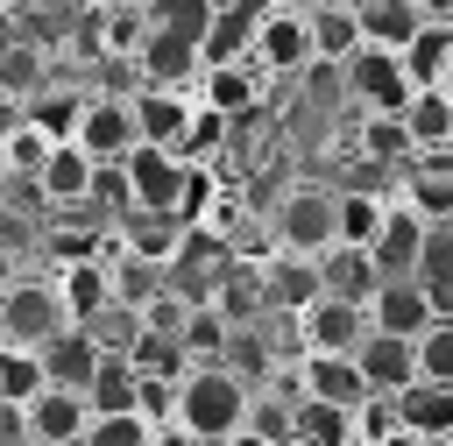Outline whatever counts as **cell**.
<instances>
[{"label": "cell", "instance_id": "obj_1", "mask_svg": "<svg viewBox=\"0 0 453 446\" xmlns=\"http://www.w3.org/2000/svg\"><path fill=\"white\" fill-rule=\"evenodd\" d=\"M248 396H255V389L234 382L226 368H184L163 432H184L191 446H226V439L248 425Z\"/></svg>", "mask_w": 453, "mask_h": 446}, {"label": "cell", "instance_id": "obj_2", "mask_svg": "<svg viewBox=\"0 0 453 446\" xmlns=\"http://www.w3.org/2000/svg\"><path fill=\"white\" fill-rule=\"evenodd\" d=\"M198 14H205V0L156 7V28L134 50V85H149V92H191L198 85Z\"/></svg>", "mask_w": 453, "mask_h": 446}, {"label": "cell", "instance_id": "obj_3", "mask_svg": "<svg viewBox=\"0 0 453 446\" xmlns=\"http://www.w3.org/2000/svg\"><path fill=\"white\" fill-rule=\"evenodd\" d=\"M64 326H71V319H64V297H57L50 276H7V283H0V347L42 354Z\"/></svg>", "mask_w": 453, "mask_h": 446}, {"label": "cell", "instance_id": "obj_4", "mask_svg": "<svg viewBox=\"0 0 453 446\" xmlns=\"http://www.w3.org/2000/svg\"><path fill=\"white\" fill-rule=\"evenodd\" d=\"M269 234H276V255L319 262L333 248V184H290L269 212Z\"/></svg>", "mask_w": 453, "mask_h": 446}, {"label": "cell", "instance_id": "obj_5", "mask_svg": "<svg viewBox=\"0 0 453 446\" xmlns=\"http://www.w3.org/2000/svg\"><path fill=\"white\" fill-rule=\"evenodd\" d=\"M248 64H255L262 78H304V71H311L304 7H283V0L255 7V50H248Z\"/></svg>", "mask_w": 453, "mask_h": 446}, {"label": "cell", "instance_id": "obj_6", "mask_svg": "<svg viewBox=\"0 0 453 446\" xmlns=\"http://www.w3.org/2000/svg\"><path fill=\"white\" fill-rule=\"evenodd\" d=\"M71 149H85V163H99V170H120V163L142 149L134 113H127V92H92V99H85V120H78V135H71Z\"/></svg>", "mask_w": 453, "mask_h": 446}, {"label": "cell", "instance_id": "obj_7", "mask_svg": "<svg viewBox=\"0 0 453 446\" xmlns=\"http://www.w3.org/2000/svg\"><path fill=\"white\" fill-rule=\"evenodd\" d=\"M127 113H134L142 149H163V156L184 163V142H191V127H198V99H191V92H149V85H134V92H127Z\"/></svg>", "mask_w": 453, "mask_h": 446}, {"label": "cell", "instance_id": "obj_8", "mask_svg": "<svg viewBox=\"0 0 453 446\" xmlns=\"http://www.w3.org/2000/svg\"><path fill=\"white\" fill-rule=\"evenodd\" d=\"M290 333H297V354H354V347L368 340V319H361V304H347V297H311V304L290 319Z\"/></svg>", "mask_w": 453, "mask_h": 446}, {"label": "cell", "instance_id": "obj_9", "mask_svg": "<svg viewBox=\"0 0 453 446\" xmlns=\"http://www.w3.org/2000/svg\"><path fill=\"white\" fill-rule=\"evenodd\" d=\"M290 375H297V396H304V404H326V411H361V404H375L368 382H361V368H354V354H297Z\"/></svg>", "mask_w": 453, "mask_h": 446}, {"label": "cell", "instance_id": "obj_10", "mask_svg": "<svg viewBox=\"0 0 453 446\" xmlns=\"http://www.w3.org/2000/svg\"><path fill=\"white\" fill-rule=\"evenodd\" d=\"M248 50H255V7L205 0V14H198V71H234V64H248Z\"/></svg>", "mask_w": 453, "mask_h": 446}, {"label": "cell", "instance_id": "obj_11", "mask_svg": "<svg viewBox=\"0 0 453 446\" xmlns=\"http://www.w3.org/2000/svg\"><path fill=\"white\" fill-rule=\"evenodd\" d=\"M120 177H127V205L134 212H177V198H184V177H191V163H177V156H163V149H134L127 163H120Z\"/></svg>", "mask_w": 453, "mask_h": 446}, {"label": "cell", "instance_id": "obj_12", "mask_svg": "<svg viewBox=\"0 0 453 446\" xmlns=\"http://www.w3.org/2000/svg\"><path fill=\"white\" fill-rule=\"evenodd\" d=\"M361 319H368V333H382V340H418V333L432 326V297H425L411 276H396V283H375V290H368Z\"/></svg>", "mask_w": 453, "mask_h": 446}, {"label": "cell", "instance_id": "obj_13", "mask_svg": "<svg viewBox=\"0 0 453 446\" xmlns=\"http://www.w3.org/2000/svg\"><path fill=\"white\" fill-rule=\"evenodd\" d=\"M304 35H311V71H347V64L361 57L354 7H347V0H311V7H304Z\"/></svg>", "mask_w": 453, "mask_h": 446}, {"label": "cell", "instance_id": "obj_14", "mask_svg": "<svg viewBox=\"0 0 453 446\" xmlns=\"http://www.w3.org/2000/svg\"><path fill=\"white\" fill-rule=\"evenodd\" d=\"M418 28H425V0H354V35H361V50L396 57Z\"/></svg>", "mask_w": 453, "mask_h": 446}, {"label": "cell", "instance_id": "obj_15", "mask_svg": "<svg viewBox=\"0 0 453 446\" xmlns=\"http://www.w3.org/2000/svg\"><path fill=\"white\" fill-rule=\"evenodd\" d=\"M446 64H453V35H446V21H439V0H425V28L396 50V71H403L411 92H439Z\"/></svg>", "mask_w": 453, "mask_h": 446}, {"label": "cell", "instance_id": "obj_16", "mask_svg": "<svg viewBox=\"0 0 453 446\" xmlns=\"http://www.w3.org/2000/svg\"><path fill=\"white\" fill-rule=\"evenodd\" d=\"M255 276H262V304L276 311V319H297L311 297H319V262H304V255H262L255 262Z\"/></svg>", "mask_w": 453, "mask_h": 446}, {"label": "cell", "instance_id": "obj_17", "mask_svg": "<svg viewBox=\"0 0 453 446\" xmlns=\"http://www.w3.org/2000/svg\"><path fill=\"white\" fill-rule=\"evenodd\" d=\"M354 368H361V382H368V396H403L411 382H418V347L411 340H382V333H368L361 347H354Z\"/></svg>", "mask_w": 453, "mask_h": 446}, {"label": "cell", "instance_id": "obj_18", "mask_svg": "<svg viewBox=\"0 0 453 446\" xmlns=\"http://www.w3.org/2000/svg\"><path fill=\"white\" fill-rule=\"evenodd\" d=\"M418 248H425V219H418L411 205H396V198H389V212H382V234L368 241V262H375V276H382V283L411 276V269H418Z\"/></svg>", "mask_w": 453, "mask_h": 446}, {"label": "cell", "instance_id": "obj_19", "mask_svg": "<svg viewBox=\"0 0 453 446\" xmlns=\"http://www.w3.org/2000/svg\"><path fill=\"white\" fill-rule=\"evenodd\" d=\"M21 425H28V446H78L85 425H92V411L71 389H42L35 404H21Z\"/></svg>", "mask_w": 453, "mask_h": 446}, {"label": "cell", "instance_id": "obj_20", "mask_svg": "<svg viewBox=\"0 0 453 446\" xmlns=\"http://www.w3.org/2000/svg\"><path fill=\"white\" fill-rule=\"evenodd\" d=\"M340 78H347V92L361 99V113H403V99H411V85H403L396 57H382V50H361Z\"/></svg>", "mask_w": 453, "mask_h": 446}, {"label": "cell", "instance_id": "obj_21", "mask_svg": "<svg viewBox=\"0 0 453 446\" xmlns=\"http://www.w3.org/2000/svg\"><path fill=\"white\" fill-rule=\"evenodd\" d=\"M382 212H389V191H375V184H340V191H333V248H361V255H368V241L382 234Z\"/></svg>", "mask_w": 453, "mask_h": 446}, {"label": "cell", "instance_id": "obj_22", "mask_svg": "<svg viewBox=\"0 0 453 446\" xmlns=\"http://www.w3.org/2000/svg\"><path fill=\"white\" fill-rule=\"evenodd\" d=\"M50 85H57V57H50V42H21V35H7V42H0V99L28 106V99L50 92Z\"/></svg>", "mask_w": 453, "mask_h": 446}, {"label": "cell", "instance_id": "obj_23", "mask_svg": "<svg viewBox=\"0 0 453 446\" xmlns=\"http://www.w3.org/2000/svg\"><path fill=\"white\" fill-rule=\"evenodd\" d=\"M191 99L212 113V120H241V113H255V99H262V71L255 64H234V71H198V85H191Z\"/></svg>", "mask_w": 453, "mask_h": 446}, {"label": "cell", "instance_id": "obj_24", "mask_svg": "<svg viewBox=\"0 0 453 446\" xmlns=\"http://www.w3.org/2000/svg\"><path fill=\"white\" fill-rule=\"evenodd\" d=\"M92 170H99V163H85V149L57 142L50 163H42V177H35V198L57 205V212H85V198H92Z\"/></svg>", "mask_w": 453, "mask_h": 446}, {"label": "cell", "instance_id": "obj_25", "mask_svg": "<svg viewBox=\"0 0 453 446\" xmlns=\"http://www.w3.org/2000/svg\"><path fill=\"white\" fill-rule=\"evenodd\" d=\"M389 418L403 439H453V389H432V382H411L403 396H389Z\"/></svg>", "mask_w": 453, "mask_h": 446}, {"label": "cell", "instance_id": "obj_26", "mask_svg": "<svg viewBox=\"0 0 453 446\" xmlns=\"http://www.w3.org/2000/svg\"><path fill=\"white\" fill-rule=\"evenodd\" d=\"M85 411H92V418H127V411H142V375H134V361L99 354V368H92V382H85Z\"/></svg>", "mask_w": 453, "mask_h": 446}, {"label": "cell", "instance_id": "obj_27", "mask_svg": "<svg viewBox=\"0 0 453 446\" xmlns=\"http://www.w3.org/2000/svg\"><path fill=\"white\" fill-rule=\"evenodd\" d=\"M92 368H99V347H92L78 326H64V333L42 347V382H50V389H71V396H85Z\"/></svg>", "mask_w": 453, "mask_h": 446}, {"label": "cell", "instance_id": "obj_28", "mask_svg": "<svg viewBox=\"0 0 453 446\" xmlns=\"http://www.w3.org/2000/svg\"><path fill=\"white\" fill-rule=\"evenodd\" d=\"M85 99H92V85H50V92H35L28 106H21V120L35 127V135H50V142H71L78 135V120H85Z\"/></svg>", "mask_w": 453, "mask_h": 446}, {"label": "cell", "instance_id": "obj_29", "mask_svg": "<svg viewBox=\"0 0 453 446\" xmlns=\"http://www.w3.org/2000/svg\"><path fill=\"white\" fill-rule=\"evenodd\" d=\"M382 276H375V262L361 255V248H326L319 255V297H347V304H368V290H375Z\"/></svg>", "mask_w": 453, "mask_h": 446}, {"label": "cell", "instance_id": "obj_30", "mask_svg": "<svg viewBox=\"0 0 453 446\" xmlns=\"http://www.w3.org/2000/svg\"><path fill=\"white\" fill-rule=\"evenodd\" d=\"M396 120H403V135H411V156L453 142V99H446V92H411Z\"/></svg>", "mask_w": 453, "mask_h": 446}, {"label": "cell", "instance_id": "obj_31", "mask_svg": "<svg viewBox=\"0 0 453 446\" xmlns=\"http://www.w3.org/2000/svg\"><path fill=\"white\" fill-rule=\"evenodd\" d=\"M354 156L375 163V170H403V163H411V135H403V120H396V113H361V127H354Z\"/></svg>", "mask_w": 453, "mask_h": 446}, {"label": "cell", "instance_id": "obj_32", "mask_svg": "<svg viewBox=\"0 0 453 446\" xmlns=\"http://www.w3.org/2000/svg\"><path fill=\"white\" fill-rule=\"evenodd\" d=\"M78 333H85L99 354H120V361H127V354L142 347V311H127V304H99Z\"/></svg>", "mask_w": 453, "mask_h": 446}, {"label": "cell", "instance_id": "obj_33", "mask_svg": "<svg viewBox=\"0 0 453 446\" xmlns=\"http://www.w3.org/2000/svg\"><path fill=\"white\" fill-rule=\"evenodd\" d=\"M50 382H42V354H28V347H0V404H35Z\"/></svg>", "mask_w": 453, "mask_h": 446}, {"label": "cell", "instance_id": "obj_34", "mask_svg": "<svg viewBox=\"0 0 453 446\" xmlns=\"http://www.w3.org/2000/svg\"><path fill=\"white\" fill-rule=\"evenodd\" d=\"M50 149H57V142H50V135H35V127L21 120V127L0 142V170H7L14 184H35V177H42V163H50Z\"/></svg>", "mask_w": 453, "mask_h": 446}, {"label": "cell", "instance_id": "obj_35", "mask_svg": "<svg viewBox=\"0 0 453 446\" xmlns=\"http://www.w3.org/2000/svg\"><path fill=\"white\" fill-rule=\"evenodd\" d=\"M418 382H432V389H453V319H432L418 340Z\"/></svg>", "mask_w": 453, "mask_h": 446}, {"label": "cell", "instance_id": "obj_36", "mask_svg": "<svg viewBox=\"0 0 453 446\" xmlns=\"http://www.w3.org/2000/svg\"><path fill=\"white\" fill-rule=\"evenodd\" d=\"M191 311H198V304H191L184 290H170V283H163V297H149V304H142V333L177 347V340H184V326H191Z\"/></svg>", "mask_w": 453, "mask_h": 446}, {"label": "cell", "instance_id": "obj_37", "mask_svg": "<svg viewBox=\"0 0 453 446\" xmlns=\"http://www.w3.org/2000/svg\"><path fill=\"white\" fill-rule=\"evenodd\" d=\"M149 439H156V425L142 411H127V418H92L78 446H149Z\"/></svg>", "mask_w": 453, "mask_h": 446}, {"label": "cell", "instance_id": "obj_38", "mask_svg": "<svg viewBox=\"0 0 453 446\" xmlns=\"http://www.w3.org/2000/svg\"><path fill=\"white\" fill-rule=\"evenodd\" d=\"M149 446H191V439H184V432H156Z\"/></svg>", "mask_w": 453, "mask_h": 446}, {"label": "cell", "instance_id": "obj_39", "mask_svg": "<svg viewBox=\"0 0 453 446\" xmlns=\"http://www.w3.org/2000/svg\"><path fill=\"white\" fill-rule=\"evenodd\" d=\"M382 446H439V439H403V432H389Z\"/></svg>", "mask_w": 453, "mask_h": 446}, {"label": "cell", "instance_id": "obj_40", "mask_svg": "<svg viewBox=\"0 0 453 446\" xmlns=\"http://www.w3.org/2000/svg\"><path fill=\"white\" fill-rule=\"evenodd\" d=\"M226 446H262V439H248V432H234V439H226Z\"/></svg>", "mask_w": 453, "mask_h": 446}, {"label": "cell", "instance_id": "obj_41", "mask_svg": "<svg viewBox=\"0 0 453 446\" xmlns=\"http://www.w3.org/2000/svg\"><path fill=\"white\" fill-rule=\"evenodd\" d=\"M439 92H446V99H453V64H446V78H439Z\"/></svg>", "mask_w": 453, "mask_h": 446}, {"label": "cell", "instance_id": "obj_42", "mask_svg": "<svg viewBox=\"0 0 453 446\" xmlns=\"http://www.w3.org/2000/svg\"><path fill=\"white\" fill-rule=\"evenodd\" d=\"M446 234H453V227H446Z\"/></svg>", "mask_w": 453, "mask_h": 446}, {"label": "cell", "instance_id": "obj_43", "mask_svg": "<svg viewBox=\"0 0 453 446\" xmlns=\"http://www.w3.org/2000/svg\"><path fill=\"white\" fill-rule=\"evenodd\" d=\"M446 446H453V439H446Z\"/></svg>", "mask_w": 453, "mask_h": 446}]
</instances>
